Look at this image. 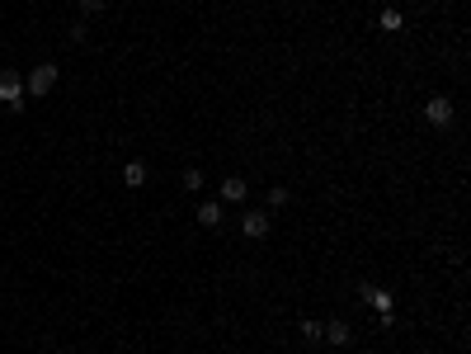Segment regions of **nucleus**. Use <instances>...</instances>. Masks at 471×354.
I'll return each mask as SVG.
<instances>
[{"mask_svg": "<svg viewBox=\"0 0 471 354\" xmlns=\"http://www.w3.org/2000/svg\"><path fill=\"white\" fill-rule=\"evenodd\" d=\"M52 85H57V62H38V66L28 71V81H24V95L43 100V95H52Z\"/></svg>", "mask_w": 471, "mask_h": 354, "instance_id": "nucleus-1", "label": "nucleus"}, {"mask_svg": "<svg viewBox=\"0 0 471 354\" xmlns=\"http://www.w3.org/2000/svg\"><path fill=\"white\" fill-rule=\"evenodd\" d=\"M19 100H24V76L5 66V71H0V104H10V109H15Z\"/></svg>", "mask_w": 471, "mask_h": 354, "instance_id": "nucleus-2", "label": "nucleus"}, {"mask_svg": "<svg viewBox=\"0 0 471 354\" xmlns=\"http://www.w3.org/2000/svg\"><path fill=\"white\" fill-rule=\"evenodd\" d=\"M424 118H429L434 128H448V123H452V100H443V95L429 100V104H424Z\"/></svg>", "mask_w": 471, "mask_h": 354, "instance_id": "nucleus-3", "label": "nucleus"}, {"mask_svg": "<svg viewBox=\"0 0 471 354\" xmlns=\"http://www.w3.org/2000/svg\"><path fill=\"white\" fill-rule=\"evenodd\" d=\"M240 232H245L250 241L269 236V213H245V218H240Z\"/></svg>", "mask_w": 471, "mask_h": 354, "instance_id": "nucleus-4", "label": "nucleus"}, {"mask_svg": "<svg viewBox=\"0 0 471 354\" xmlns=\"http://www.w3.org/2000/svg\"><path fill=\"white\" fill-rule=\"evenodd\" d=\"M320 340H330V345H349V340H354V330H349V322L335 317L330 326H320Z\"/></svg>", "mask_w": 471, "mask_h": 354, "instance_id": "nucleus-5", "label": "nucleus"}, {"mask_svg": "<svg viewBox=\"0 0 471 354\" xmlns=\"http://www.w3.org/2000/svg\"><path fill=\"white\" fill-rule=\"evenodd\" d=\"M377 28H382V33H401V28H405V15H401V10H382V15H377Z\"/></svg>", "mask_w": 471, "mask_h": 354, "instance_id": "nucleus-6", "label": "nucleus"}, {"mask_svg": "<svg viewBox=\"0 0 471 354\" xmlns=\"http://www.w3.org/2000/svg\"><path fill=\"white\" fill-rule=\"evenodd\" d=\"M245 194H250V185H245L240 175H231V180H222V198H227V203H240Z\"/></svg>", "mask_w": 471, "mask_h": 354, "instance_id": "nucleus-7", "label": "nucleus"}, {"mask_svg": "<svg viewBox=\"0 0 471 354\" xmlns=\"http://www.w3.org/2000/svg\"><path fill=\"white\" fill-rule=\"evenodd\" d=\"M222 218H227V213H222V203H217V198L198 208V222H203V227H222Z\"/></svg>", "mask_w": 471, "mask_h": 354, "instance_id": "nucleus-8", "label": "nucleus"}, {"mask_svg": "<svg viewBox=\"0 0 471 354\" xmlns=\"http://www.w3.org/2000/svg\"><path fill=\"white\" fill-rule=\"evenodd\" d=\"M123 185H128V189H142V185H146V165L132 161L128 170H123Z\"/></svg>", "mask_w": 471, "mask_h": 354, "instance_id": "nucleus-9", "label": "nucleus"}, {"mask_svg": "<svg viewBox=\"0 0 471 354\" xmlns=\"http://www.w3.org/2000/svg\"><path fill=\"white\" fill-rule=\"evenodd\" d=\"M372 293V307L382 312V317H392V293H382V288H367Z\"/></svg>", "mask_w": 471, "mask_h": 354, "instance_id": "nucleus-10", "label": "nucleus"}, {"mask_svg": "<svg viewBox=\"0 0 471 354\" xmlns=\"http://www.w3.org/2000/svg\"><path fill=\"white\" fill-rule=\"evenodd\" d=\"M184 189H203V170H198V165L184 170Z\"/></svg>", "mask_w": 471, "mask_h": 354, "instance_id": "nucleus-11", "label": "nucleus"}, {"mask_svg": "<svg viewBox=\"0 0 471 354\" xmlns=\"http://www.w3.org/2000/svg\"><path fill=\"white\" fill-rule=\"evenodd\" d=\"M288 198H292V194L283 189V185H273V189H269V203H273V208H283V203H288Z\"/></svg>", "mask_w": 471, "mask_h": 354, "instance_id": "nucleus-12", "label": "nucleus"}, {"mask_svg": "<svg viewBox=\"0 0 471 354\" xmlns=\"http://www.w3.org/2000/svg\"><path fill=\"white\" fill-rule=\"evenodd\" d=\"M297 330H302V340H320V322H302Z\"/></svg>", "mask_w": 471, "mask_h": 354, "instance_id": "nucleus-13", "label": "nucleus"}, {"mask_svg": "<svg viewBox=\"0 0 471 354\" xmlns=\"http://www.w3.org/2000/svg\"><path fill=\"white\" fill-rule=\"evenodd\" d=\"M85 15H104V0H76Z\"/></svg>", "mask_w": 471, "mask_h": 354, "instance_id": "nucleus-14", "label": "nucleus"}]
</instances>
